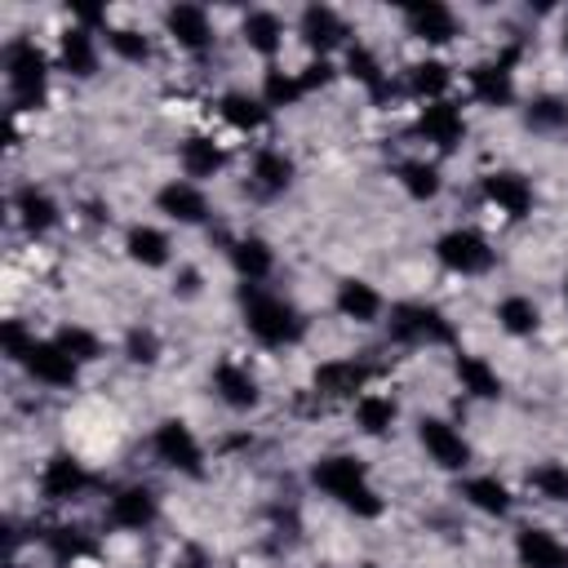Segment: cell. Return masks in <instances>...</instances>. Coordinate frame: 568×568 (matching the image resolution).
Listing matches in <instances>:
<instances>
[{"instance_id": "cell-1", "label": "cell", "mask_w": 568, "mask_h": 568, "mask_svg": "<svg viewBox=\"0 0 568 568\" xmlns=\"http://www.w3.org/2000/svg\"><path fill=\"white\" fill-rule=\"evenodd\" d=\"M311 484H315L328 501H337L342 510H351L355 519H377V515L386 510V497L373 488L368 466H364L359 457H351V453H324V457H315Z\"/></svg>"}, {"instance_id": "cell-2", "label": "cell", "mask_w": 568, "mask_h": 568, "mask_svg": "<svg viewBox=\"0 0 568 568\" xmlns=\"http://www.w3.org/2000/svg\"><path fill=\"white\" fill-rule=\"evenodd\" d=\"M240 315H244V328L253 342L271 346V351H284V346H297L311 328L306 311L297 302H288L284 293H266L262 284H244L240 293Z\"/></svg>"}, {"instance_id": "cell-3", "label": "cell", "mask_w": 568, "mask_h": 568, "mask_svg": "<svg viewBox=\"0 0 568 568\" xmlns=\"http://www.w3.org/2000/svg\"><path fill=\"white\" fill-rule=\"evenodd\" d=\"M4 84H9V98L18 111H36L49 93V58L40 53L36 40L18 36L9 40L4 49Z\"/></svg>"}, {"instance_id": "cell-4", "label": "cell", "mask_w": 568, "mask_h": 568, "mask_svg": "<svg viewBox=\"0 0 568 568\" xmlns=\"http://www.w3.org/2000/svg\"><path fill=\"white\" fill-rule=\"evenodd\" d=\"M386 337L395 346H453L457 328L453 320L430 302H395L386 320Z\"/></svg>"}, {"instance_id": "cell-5", "label": "cell", "mask_w": 568, "mask_h": 568, "mask_svg": "<svg viewBox=\"0 0 568 568\" xmlns=\"http://www.w3.org/2000/svg\"><path fill=\"white\" fill-rule=\"evenodd\" d=\"M435 262H439L444 271H453V275H484V271H493L497 248H493L479 231L453 226V231H444V235L435 240Z\"/></svg>"}, {"instance_id": "cell-6", "label": "cell", "mask_w": 568, "mask_h": 568, "mask_svg": "<svg viewBox=\"0 0 568 568\" xmlns=\"http://www.w3.org/2000/svg\"><path fill=\"white\" fill-rule=\"evenodd\" d=\"M151 448H155V457H160L169 470H178V475H186V479H204V448H200L195 430H191L182 417H164V422L155 426V435H151Z\"/></svg>"}, {"instance_id": "cell-7", "label": "cell", "mask_w": 568, "mask_h": 568, "mask_svg": "<svg viewBox=\"0 0 568 568\" xmlns=\"http://www.w3.org/2000/svg\"><path fill=\"white\" fill-rule=\"evenodd\" d=\"M417 444L426 453V462H435L448 475H462L470 466V439L448 422V417H417Z\"/></svg>"}, {"instance_id": "cell-8", "label": "cell", "mask_w": 568, "mask_h": 568, "mask_svg": "<svg viewBox=\"0 0 568 568\" xmlns=\"http://www.w3.org/2000/svg\"><path fill=\"white\" fill-rule=\"evenodd\" d=\"M510 62H515V53L493 58V62H475L466 71V89H470V98L479 106H493V111L515 106V71H510Z\"/></svg>"}, {"instance_id": "cell-9", "label": "cell", "mask_w": 568, "mask_h": 568, "mask_svg": "<svg viewBox=\"0 0 568 568\" xmlns=\"http://www.w3.org/2000/svg\"><path fill=\"white\" fill-rule=\"evenodd\" d=\"M18 364H22L40 386H53V390H67V386L80 382V364H75L53 337H36Z\"/></svg>"}, {"instance_id": "cell-10", "label": "cell", "mask_w": 568, "mask_h": 568, "mask_svg": "<svg viewBox=\"0 0 568 568\" xmlns=\"http://www.w3.org/2000/svg\"><path fill=\"white\" fill-rule=\"evenodd\" d=\"M417 138L422 142H430L435 151H457L462 146V138H466V115H462V106L453 102V98H439V102H426L422 111H417Z\"/></svg>"}, {"instance_id": "cell-11", "label": "cell", "mask_w": 568, "mask_h": 568, "mask_svg": "<svg viewBox=\"0 0 568 568\" xmlns=\"http://www.w3.org/2000/svg\"><path fill=\"white\" fill-rule=\"evenodd\" d=\"M155 515H160V497H155L151 484H124V488H115L111 501H106V524H111V528H124V532L151 528Z\"/></svg>"}, {"instance_id": "cell-12", "label": "cell", "mask_w": 568, "mask_h": 568, "mask_svg": "<svg viewBox=\"0 0 568 568\" xmlns=\"http://www.w3.org/2000/svg\"><path fill=\"white\" fill-rule=\"evenodd\" d=\"M479 195L497 209V213H506L510 222H519V217H528L532 213V182L524 178V173H515V169H493V173H484V182H479Z\"/></svg>"}, {"instance_id": "cell-13", "label": "cell", "mask_w": 568, "mask_h": 568, "mask_svg": "<svg viewBox=\"0 0 568 568\" xmlns=\"http://www.w3.org/2000/svg\"><path fill=\"white\" fill-rule=\"evenodd\" d=\"M155 209L178 222V226H204L209 222V195L200 182L191 178H169L160 191H155Z\"/></svg>"}, {"instance_id": "cell-14", "label": "cell", "mask_w": 568, "mask_h": 568, "mask_svg": "<svg viewBox=\"0 0 568 568\" xmlns=\"http://www.w3.org/2000/svg\"><path fill=\"white\" fill-rule=\"evenodd\" d=\"M399 13H404L408 36L422 40V44H448V40H457V31H462L457 13H453L448 4H439V0H413V4H404Z\"/></svg>"}, {"instance_id": "cell-15", "label": "cell", "mask_w": 568, "mask_h": 568, "mask_svg": "<svg viewBox=\"0 0 568 568\" xmlns=\"http://www.w3.org/2000/svg\"><path fill=\"white\" fill-rule=\"evenodd\" d=\"M297 36H302V44L311 49V53H333L337 44H346V36H351V27H346V18L333 9V4H306L302 9V18H297Z\"/></svg>"}, {"instance_id": "cell-16", "label": "cell", "mask_w": 568, "mask_h": 568, "mask_svg": "<svg viewBox=\"0 0 568 568\" xmlns=\"http://www.w3.org/2000/svg\"><path fill=\"white\" fill-rule=\"evenodd\" d=\"M515 559L519 568H568V546L550 528L524 524L515 528Z\"/></svg>"}, {"instance_id": "cell-17", "label": "cell", "mask_w": 568, "mask_h": 568, "mask_svg": "<svg viewBox=\"0 0 568 568\" xmlns=\"http://www.w3.org/2000/svg\"><path fill=\"white\" fill-rule=\"evenodd\" d=\"M164 31H169V40H173L178 49H186V53L213 49V22H209V13H204L200 4H169V9H164Z\"/></svg>"}, {"instance_id": "cell-18", "label": "cell", "mask_w": 568, "mask_h": 568, "mask_svg": "<svg viewBox=\"0 0 568 568\" xmlns=\"http://www.w3.org/2000/svg\"><path fill=\"white\" fill-rule=\"evenodd\" d=\"M89 484H93L89 470H84L71 453H53V457L40 466V497H44V501H75Z\"/></svg>"}, {"instance_id": "cell-19", "label": "cell", "mask_w": 568, "mask_h": 568, "mask_svg": "<svg viewBox=\"0 0 568 568\" xmlns=\"http://www.w3.org/2000/svg\"><path fill=\"white\" fill-rule=\"evenodd\" d=\"M368 377H373V368H368L364 359H328V364L315 368L311 386H315V395H324V399H346V395H355V390L364 395Z\"/></svg>"}, {"instance_id": "cell-20", "label": "cell", "mask_w": 568, "mask_h": 568, "mask_svg": "<svg viewBox=\"0 0 568 568\" xmlns=\"http://www.w3.org/2000/svg\"><path fill=\"white\" fill-rule=\"evenodd\" d=\"M213 390H217V399H222L226 408H235V413H248V408L262 404L257 377H253L244 364H235V359H222V364L213 368Z\"/></svg>"}, {"instance_id": "cell-21", "label": "cell", "mask_w": 568, "mask_h": 568, "mask_svg": "<svg viewBox=\"0 0 568 568\" xmlns=\"http://www.w3.org/2000/svg\"><path fill=\"white\" fill-rule=\"evenodd\" d=\"M13 213H18L22 231H31V235H49V231L62 222L58 200H53L44 186H36V182H27V186L13 191Z\"/></svg>"}, {"instance_id": "cell-22", "label": "cell", "mask_w": 568, "mask_h": 568, "mask_svg": "<svg viewBox=\"0 0 568 568\" xmlns=\"http://www.w3.org/2000/svg\"><path fill=\"white\" fill-rule=\"evenodd\" d=\"M58 67L75 80H93L98 75V36L84 27H67L58 36Z\"/></svg>"}, {"instance_id": "cell-23", "label": "cell", "mask_w": 568, "mask_h": 568, "mask_svg": "<svg viewBox=\"0 0 568 568\" xmlns=\"http://www.w3.org/2000/svg\"><path fill=\"white\" fill-rule=\"evenodd\" d=\"M124 253H129V262H138L146 271H160V266L173 262V240L151 222H133L124 231Z\"/></svg>"}, {"instance_id": "cell-24", "label": "cell", "mask_w": 568, "mask_h": 568, "mask_svg": "<svg viewBox=\"0 0 568 568\" xmlns=\"http://www.w3.org/2000/svg\"><path fill=\"white\" fill-rule=\"evenodd\" d=\"M333 306H337V315H342V320H355V324H377V320H382V311H386L382 293H377L368 280H355V275L337 284Z\"/></svg>"}, {"instance_id": "cell-25", "label": "cell", "mask_w": 568, "mask_h": 568, "mask_svg": "<svg viewBox=\"0 0 568 568\" xmlns=\"http://www.w3.org/2000/svg\"><path fill=\"white\" fill-rule=\"evenodd\" d=\"M453 373H457V382H462V390H466L470 399H484V404H493V399H501V395H506V386H501L497 368H493L484 355L457 351V355H453Z\"/></svg>"}, {"instance_id": "cell-26", "label": "cell", "mask_w": 568, "mask_h": 568, "mask_svg": "<svg viewBox=\"0 0 568 568\" xmlns=\"http://www.w3.org/2000/svg\"><path fill=\"white\" fill-rule=\"evenodd\" d=\"M293 155H284L280 146H262L253 155V169H248V182L257 195H284L293 186Z\"/></svg>"}, {"instance_id": "cell-27", "label": "cell", "mask_w": 568, "mask_h": 568, "mask_svg": "<svg viewBox=\"0 0 568 568\" xmlns=\"http://www.w3.org/2000/svg\"><path fill=\"white\" fill-rule=\"evenodd\" d=\"M178 164H182V178L204 182V178H217V173L226 169V151H222L213 138L191 133V138L178 146Z\"/></svg>"}, {"instance_id": "cell-28", "label": "cell", "mask_w": 568, "mask_h": 568, "mask_svg": "<svg viewBox=\"0 0 568 568\" xmlns=\"http://www.w3.org/2000/svg\"><path fill=\"white\" fill-rule=\"evenodd\" d=\"M226 253H231V266L244 284H262L275 271V248L262 235H240V240H231Z\"/></svg>"}, {"instance_id": "cell-29", "label": "cell", "mask_w": 568, "mask_h": 568, "mask_svg": "<svg viewBox=\"0 0 568 568\" xmlns=\"http://www.w3.org/2000/svg\"><path fill=\"white\" fill-rule=\"evenodd\" d=\"M462 501L475 506V510L488 515V519H506L510 506H515L510 488H506L497 475H466V479H462Z\"/></svg>"}, {"instance_id": "cell-30", "label": "cell", "mask_w": 568, "mask_h": 568, "mask_svg": "<svg viewBox=\"0 0 568 568\" xmlns=\"http://www.w3.org/2000/svg\"><path fill=\"white\" fill-rule=\"evenodd\" d=\"M240 36H244V44H248L257 58H275V53L284 49V22H280V13H271V9H248V13L240 18Z\"/></svg>"}, {"instance_id": "cell-31", "label": "cell", "mask_w": 568, "mask_h": 568, "mask_svg": "<svg viewBox=\"0 0 568 568\" xmlns=\"http://www.w3.org/2000/svg\"><path fill=\"white\" fill-rule=\"evenodd\" d=\"M448 84H453V71H448L439 58H422V62H413V67L404 71V93L417 98L422 106L448 98Z\"/></svg>"}, {"instance_id": "cell-32", "label": "cell", "mask_w": 568, "mask_h": 568, "mask_svg": "<svg viewBox=\"0 0 568 568\" xmlns=\"http://www.w3.org/2000/svg\"><path fill=\"white\" fill-rule=\"evenodd\" d=\"M395 417H399V404L382 390H364L355 395V426L368 435V439H382L395 430Z\"/></svg>"}, {"instance_id": "cell-33", "label": "cell", "mask_w": 568, "mask_h": 568, "mask_svg": "<svg viewBox=\"0 0 568 568\" xmlns=\"http://www.w3.org/2000/svg\"><path fill=\"white\" fill-rule=\"evenodd\" d=\"M217 111H222V120H226L231 129H240V133H257V129L271 120V106H266L262 98H253V93H240V89L222 93Z\"/></svg>"}, {"instance_id": "cell-34", "label": "cell", "mask_w": 568, "mask_h": 568, "mask_svg": "<svg viewBox=\"0 0 568 568\" xmlns=\"http://www.w3.org/2000/svg\"><path fill=\"white\" fill-rule=\"evenodd\" d=\"M395 182H399L404 195L417 200V204H426V200H435V195L444 191L439 164H426V160H399V164H395Z\"/></svg>"}, {"instance_id": "cell-35", "label": "cell", "mask_w": 568, "mask_h": 568, "mask_svg": "<svg viewBox=\"0 0 568 568\" xmlns=\"http://www.w3.org/2000/svg\"><path fill=\"white\" fill-rule=\"evenodd\" d=\"M493 315H497L501 333H510V337H532V333L541 328V311H537V302H532V297H524V293L501 297Z\"/></svg>"}, {"instance_id": "cell-36", "label": "cell", "mask_w": 568, "mask_h": 568, "mask_svg": "<svg viewBox=\"0 0 568 568\" xmlns=\"http://www.w3.org/2000/svg\"><path fill=\"white\" fill-rule=\"evenodd\" d=\"M524 124L532 133H564L568 129V98L559 93H537L528 106H524Z\"/></svg>"}, {"instance_id": "cell-37", "label": "cell", "mask_w": 568, "mask_h": 568, "mask_svg": "<svg viewBox=\"0 0 568 568\" xmlns=\"http://www.w3.org/2000/svg\"><path fill=\"white\" fill-rule=\"evenodd\" d=\"M346 75H355L373 98H386V71L368 44H346Z\"/></svg>"}, {"instance_id": "cell-38", "label": "cell", "mask_w": 568, "mask_h": 568, "mask_svg": "<svg viewBox=\"0 0 568 568\" xmlns=\"http://www.w3.org/2000/svg\"><path fill=\"white\" fill-rule=\"evenodd\" d=\"M257 98L275 111V106H293V102H302V98H306V89H302V75H297V71L266 67V75H262V93H257Z\"/></svg>"}, {"instance_id": "cell-39", "label": "cell", "mask_w": 568, "mask_h": 568, "mask_svg": "<svg viewBox=\"0 0 568 568\" xmlns=\"http://www.w3.org/2000/svg\"><path fill=\"white\" fill-rule=\"evenodd\" d=\"M44 546L53 555V564H75L84 555H93V541L84 537V528H71V524H58L44 532Z\"/></svg>"}, {"instance_id": "cell-40", "label": "cell", "mask_w": 568, "mask_h": 568, "mask_svg": "<svg viewBox=\"0 0 568 568\" xmlns=\"http://www.w3.org/2000/svg\"><path fill=\"white\" fill-rule=\"evenodd\" d=\"M528 488H532L541 501H568V466L555 462V457L528 466Z\"/></svg>"}, {"instance_id": "cell-41", "label": "cell", "mask_w": 568, "mask_h": 568, "mask_svg": "<svg viewBox=\"0 0 568 568\" xmlns=\"http://www.w3.org/2000/svg\"><path fill=\"white\" fill-rule=\"evenodd\" d=\"M53 342H58L75 364H93V359L102 355V337H98L93 328H84V324H62V328L53 333Z\"/></svg>"}, {"instance_id": "cell-42", "label": "cell", "mask_w": 568, "mask_h": 568, "mask_svg": "<svg viewBox=\"0 0 568 568\" xmlns=\"http://www.w3.org/2000/svg\"><path fill=\"white\" fill-rule=\"evenodd\" d=\"M102 36H106V49H111L120 62H133V67L151 62V40H146L142 31H133V27H106Z\"/></svg>"}, {"instance_id": "cell-43", "label": "cell", "mask_w": 568, "mask_h": 568, "mask_svg": "<svg viewBox=\"0 0 568 568\" xmlns=\"http://www.w3.org/2000/svg\"><path fill=\"white\" fill-rule=\"evenodd\" d=\"M124 355H129V364H142V368H151V364L160 359V337H155V328H146V324H133V328L124 333Z\"/></svg>"}, {"instance_id": "cell-44", "label": "cell", "mask_w": 568, "mask_h": 568, "mask_svg": "<svg viewBox=\"0 0 568 568\" xmlns=\"http://www.w3.org/2000/svg\"><path fill=\"white\" fill-rule=\"evenodd\" d=\"M0 342H4V355H9V359H22V355H27V346L36 342V333H31L22 320H4Z\"/></svg>"}, {"instance_id": "cell-45", "label": "cell", "mask_w": 568, "mask_h": 568, "mask_svg": "<svg viewBox=\"0 0 568 568\" xmlns=\"http://www.w3.org/2000/svg\"><path fill=\"white\" fill-rule=\"evenodd\" d=\"M173 293H178V297H195V293H200V271H195V266H182L178 280H173Z\"/></svg>"}, {"instance_id": "cell-46", "label": "cell", "mask_w": 568, "mask_h": 568, "mask_svg": "<svg viewBox=\"0 0 568 568\" xmlns=\"http://www.w3.org/2000/svg\"><path fill=\"white\" fill-rule=\"evenodd\" d=\"M559 40H564V53H568V13H564V27H559Z\"/></svg>"}, {"instance_id": "cell-47", "label": "cell", "mask_w": 568, "mask_h": 568, "mask_svg": "<svg viewBox=\"0 0 568 568\" xmlns=\"http://www.w3.org/2000/svg\"><path fill=\"white\" fill-rule=\"evenodd\" d=\"M564 297H568V275H564Z\"/></svg>"}, {"instance_id": "cell-48", "label": "cell", "mask_w": 568, "mask_h": 568, "mask_svg": "<svg viewBox=\"0 0 568 568\" xmlns=\"http://www.w3.org/2000/svg\"><path fill=\"white\" fill-rule=\"evenodd\" d=\"M364 568H373V564H364Z\"/></svg>"}]
</instances>
